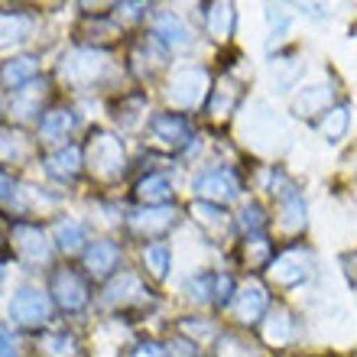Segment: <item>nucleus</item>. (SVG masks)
Here are the masks:
<instances>
[{"instance_id": "a211bd4d", "label": "nucleus", "mask_w": 357, "mask_h": 357, "mask_svg": "<svg viewBox=\"0 0 357 357\" xmlns=\"http://www.w3.org/2000/svg\"><path fill=\"white\" fill-rule=\"evenodd\" d=\"M49 166H52V172H56V176H75V172H78V150L56 153V156L49 160Z\"/></svg>"}, {"instance_id": "423d86ee", "label": "nucleus", "mask_w": 357, "mask_h": 357, "mask_svg": "<svg viewBox=\"0 0 357 357\" xmlns=\"http://www.w3.org/2000/svg\"><path fill=\"white\" fill-rule=\"evenodd\" d=\"M104 62H107V59H104L101 52L82 49V52H72V56L66 59L62 72H66V78H72V82H88V78L101 75V72H104Z\"/></svg>"}, {"instance_id": "412c9836", "label": "nucleus", "mask_w": 357, "mask_h": 357, "mask_svg": "<svg viewBox=\"0 0 357 357\" xmlns=\"http://www.w3.org/2000/svg\"><path fill=\"white\" fill-rule=\"evenodd\" d=\"M227 23H231V7H215L211 10V26H215V33H225Z\"/></svg>"}, {"instance_id": "7ed1b4c3", "label": "nucleus", "mask_w": 357, "mask_h": 357, "mask_svg": "<svg viewBox=\"0 0 357 357\" xmlns=\"http://www.w3.org/2000/svg\"><path fill=\"white\" fill-rule=\"evenodd\" d=\"M13 244H17V254L23 257L26 264H43V260H49L46 234H43L36 225H17L13 227Z\"/></svg>"}, {"instance_id": "39448f33", "label": "nucleus", "mask_w": 357, "mask_h": 357, "mask_svg": "<svg viewBox=\"0 0 357 357\" xmlns=\"http://www.w3.org/2000/svg\"><path fill=\"white\" fill-rule=\"evenodd\" d=\"M52 296H56L66 309H82V305L88 302L85 282L78 280L75 273H68V270H62V273H56V276H52Z\"/></svg>"}, {"instance_id": "9b49d317", "label": "nucleus", "mask_w": 357, "mask_h": 357, "mask_svg": "<svg viewBox=\"0 0 357 357\" xmlns=\"http://www.w3.org/2000/svg\"><path fill=\"white\" fill-rule=\"evenodd\" d=\"M264 305H266V296L260 286H247V289L237 296V312H241V319H257Z\"/></svg>"}, {"instance_id": "aec40b11", "label": "nucleus", "mask_w": 357, "mask_h": 357, "mask_svg": "<svg viewBox=\"0 0 357 357\" xmlns=\"http://www.w3.org/2000/svg\"><path fill=\"white\" fill-rule=\"evenodd\" d=\"M20 29H29V23L23 17H0V39H3V43H7V39H13L20 33ZM20 39V36H17Z\"/></svg>"}, {"instance_id": "b1692460", "label": "nucleus", "mask_w": 357, "mask_h": 357, "mask_svg": "<svg viewBox=\"0 0 357 357\" xmlns=\"http://www.w3.org/2000/svg\"><path fill=\"white\" fill-rule=\"evenodd\" d=\"M244 225L254 227V231L264 225V221H260V208H247V211H244Z\"/></svg>"}, {"instance_id": "bb28decb", "label": "nucleus", "mask_w": 357, "mask_h": 357, "mask_svg": "<svg viewBox=\"0 0 357 357\" xmlns=\"http://www.w3.org/2000/svg\"><path fill=\"white\" fill-rule=\"evenodd\" d=\"M0 276H3V273H0Z\"/></svg>"}, {"instance_id": "ddd939ff", "label": "nucleus", "mask_w": 357, "mask_h": 357, "mask_svg": "<svg viewBox=\"0 0 357 357\" xmlns=\"http://www.w3.org/2000/svg\"><path fill=\"white\" fill-rule=\"evenodd\" d=\"M43 137L46 140H59V137H66L68 130H72V114L68 111H52V114H46V121H43Z\"/></svg>"}, {"instance_id": "f3484780", "label": "nucleus", "mask_w": 357, "mask_h": 357, "mask_svg": "<svg viewBox=\"0 0 357 357\" xmlns=\"http://www.w3.org/2000/svg\"><path fill=\"white\" fill-rule=\"evenodd\" d=\"M143 260L150 264L153 276H162V273H166V266H169V247H166V244H150L146 250H143Z\"/></svg>"}, {"instance_id": "a878e982", "label": "nucleus", "mask_w": 357, "mask_h": 357, "mask_svg": "<svg viewBox=\"0 0 357 357\" xmlns=\"http://www.w3.org/2000/svg\"><path fill=\"white\" fill-rule=\"evenodd\" d=\"M7 188H10V182H7V178H3V176H0V198L7 195Z\"/></svg>"}, {"instance_id": "9d476101", "label": "nucleus", "mask_w": 357, "mask_h": 357, "mask_svg": "<svg viewBox=\"0 0 357 357\" xmlns=\"http://www.w3.org/2000/svg\"><path fill=\"white\" fill-rule=\"evenodd\" d=\"M156 33H160L166 43H172V46H188L192 43V36H188V29L178 23L172 13H162L160 20H156Z\"/></svg>"}, {"instance_id": "f03ea898", "label": "nucleus", "mask_w": 357, "mask_h": 357, "mask_svg": "<svg viewBox=\"0 0 357 357\" xmlns=\"http://www.w3.org/2000/svg\"><path fill=\"white\" fill-rule=\"evenodd\" d=\"M88 160L98 176H117L123 166V150L121 140H114L111 133H94L91 146H88Z\"/></svg>"}, {"instance_id": "0eeeda50", "label": "nucleus", "mask_w": 357, "mask_h": 357, "mask_svg": "<svg viewBox=\"0 0 357 357\" xmlns=\"http://www.w3.org/2000/svg\"><path fill=\"white\" fill-rule=\"evenodd\" d=\"M195 192L205 198H231L237 192V185H234V178H231V172L208 169L195 178Z\"/></svg>"}, {"instance_id": "2eb2a0df", "label": "nucleus", "mask_w": 357, "mask_h": 357, "mask_svg": "<svg viewBox=\"0 0 357 357\" xmlns=\"http://www.w3.org/2000/svg\"><path fill=\"white\" fill-rule=\"evenodd\" d=\"M153 130L160 133L162 140L178 143L182 137H185V123L178 121V117H172V114H166V117H156V121H153Z\"/></svg>"}, {"instance_id": "20e7f679", "label": "nucleus", "mask_w": 357, "mask_h": 357, "mask_svg": "<svg viewBox=\"0 0 357 357\" xmlns=\"http://www.w3.org/2000/svg\"><path fill=\"white\" fill-rule=\"evenodd\" d=\"M202 88H205V72H202V68H182L169 82V101L192 107V104H198V98H202Z\"/></svg>"}, {"instance_id": "6ab92c4d", "label": "nucleus", "mask_w": 357, "mask_h": 357, "mask_svg": "<svg viewBox=\"0 0 357 357\" xmlns=\"http://www.w3.org/2000/svg\"><path fill=\"white\" fill-rule=\"evenodd\" d=\"M46 348L56 357H72L75 354V341L66 338V335H52V338H46Z\"/></svg>"}, {"instance_id": "4be33fe9", "label": "nucleus", "mask_w": 357, "mask_h": 357, "mask_svg": "<svg viewBox=\"0 0 357 357\" xmlns=\"http://www.w3.org/2000/svg\"><path fill=\"white\" fill-rule=\"evenodd\" d=\"M331 114H335V121L325 123V133H328V137H338V133L344 130V123H348V111L338 107V111H331Z\"/></svg>"}, {"instance_id": "f257e3e1", "label": "nucleus", "mask_w": 357, "mask_h": 357, "mask_svg": "<svg viewBox=\"0 0 357 357\" xmlns=\"http://www.w3.org/2000/svg\"><path fill=\"white\" fill-rule=\"evenodd\" d=\"M10 319L17 325H39L43 319H49V296L33 286L17 289L10 299Z\"/></svg>"}, {"instance_id": "5701e85b", "label": "nucleus", "mask_w": 357, "mask_h": 357, "mask_svg": "<svg viewBox=\"0 0 357 357\" xmlns=\"http://www.w3.org/2000/svg\"><path fill=\"white\" fill-rule=\"evenodd\" d=\"M0 357H17V348H13V341H10L7 325H0Z\"/></svg>"}, {"instance_id": "393cba45", "label": "nucleus", "mask_w": 357, "mask_h": 357, "mask_svg": "<svg viewBox=\"0 0 357 357\" xmlns=\"http://www.w3.org/2000/svg\"><path fill=\"white\" fill-rule=\"evenodd\" d=\"M133 357H162V354H160V348H156V344H143V348L137 351Z\"/></svg>"}, {"instance_id": "1a4fd4ad", "label": "nucleus", "mask_w": 357, "mask_h": 357, "mask_svg": "<svg viewBox=\"0 0 357 357\" xmlns=\"http://www.w3.org/2000/svg\"><path fill=\"white\" fill-rule=\"evenodd\" d=\"M33 72H36V59L33 56L13 59V62H7V66L0 68V82L10 88H17V85H23L26 78H33Z\"/></svg>"}, {"instance_id": "6e6552de", "label": "nucleus", "mask_w": 357, "mask_h": 357, "mask_svg": "<svg viewBox=\"0 0 357 357\" xmlns=\"http://www.w3.org/2000/svg\"><path fill=\"white\" fill-rule=\"evenodd\" d=\"M85 260L94 276H104V273H111L114 264H117V247H114L111 241H98V244H91Z\"/></svg>"}, {"instance_id": "dca6fc26", "label": "nucleus", "mask_w": 357, "mask_h": 357, "mask_svg": "<svg viewBox=\"0 0 357 357\" xmlns=\"http://www.w3.org/2000/svg\"><path fill=\"white\" fill-rule=\"evenodd\" d=\"M296 260H299V254L280 257V264L273 266V276H276L280 282H286V286H289V282H296V280H302V273H305V270H299V264H296Z\"/></svg>"}, {"instance_id": "f8f14e48", "label": "nucleus", "mask_w": 357, "mask_h": 357, "mask_svg": "<svg viewBox=\"0 0 357 357\" xmlns=\"http://www.w3.org/2000/svg\"><path fill=\"white\" fill-rule=\"evenodd\" d=\"M56 241L62 244V250H78V247L85 244V227L78 225V221H59Z\"/></svg>"}, {"instance_id": "4468645a", "label": "nucleus", "mask_w": 357, "mask_h": 357, "mask_svg": "<svg viewBox=\"0 0 357 357\" xmlns=\"http://www.w3.org/2000/svg\"><path fill=\"white\" fill-rule=\"evenodd\" d=\"M137 192H140L143 202H166V195H169V182H166V176H150L137 185Z\"/></svg>"}]
</instances>
